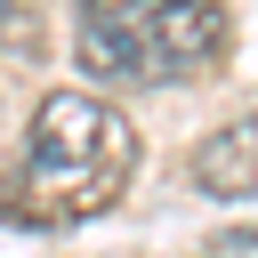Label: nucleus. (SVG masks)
<instances>
[{
  "label": "nucleus",
  "instance_id": "1",
  "mask_svg": "<svg viewBox=\"0 0 258 258\" xmlns=\"http://www.w3.org/2000/svg\"><path fill=\"white\" fill-rule=\"evenodd\" d=\"M137 169V129L121 105L97 89H48L24 129V169H16V210L32 226H73L97 218L129 194Z\"/></svg>",
  "mask_w": 258,
  "mask_h": 258
},
{
  "label": "nucleus",
  "instance_id": "2",
  "mask_svg": "<svg viewBox=\"0 0 258 258\" xmlns=\"http://www.w3.org/2000/svg\"><path fill=\"white\" fill-rule=\"evenodd\" d=\"M226 8L210 0H97L73 16V56L81 73L113 81V89H169V81H202L226 56Z\"/></svg>",
  "mask_w": 258,
  "mask_h": 258
},
{
  "label": "nucleus",
  "instance_id": "3",
  "mask_svg": "<svg viewBox=\"0 0 258 258\" xmlns=\"http://www.w3.org/2000/svg\"><path fill=\"white\" fill-rule=\"evenodd\" d=\"M194 185L210 202H258V105L218 121L202 145H194Z\"/></svg>",
  "mask_w": 258,
  "mask_h": 258
},
{
  "label": "nucleus",
  "instance_id": "4",
  "mask_svg": "<svg viewBox=\"0 0 258 258\" xmlns=\"http://www.w3.org/2000/svg\"><path fill=\"white\" fill-rule=\"evenodd\" d=\"M0 24H8V16H0Z\"/></svg>",
  "mask_w": 258,
  "mask_h": 258
}]
</instances>
